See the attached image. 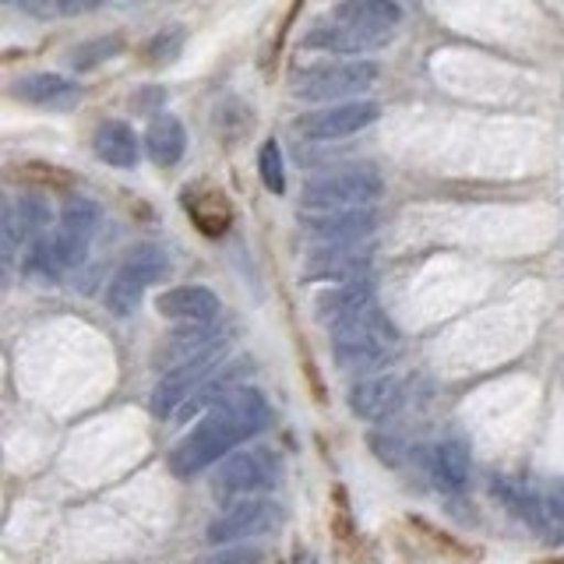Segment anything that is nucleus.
<instances>
[{
    "label": "nucleus",
    "instance_id": "obj_12",
    "mask_svg": "<svg viewBox=\"0 0 564 564\" xmlns=\"http://www.w3.org/2000/svg\"><path fill=\"white\" fill-rule=\"evenodd\" d=\"M378 307V290L370 279H349V282H335V290H325L314 300V314L328 332L352 322L357 314Z\"/></svg>",
    "mask_w": 564,
    "mask_h": 564
},
{
    "label": "nucleus",
    "instance_id": "obj_18",
    "mask_svg": "<svg viewBox=\"0 0 564 564\" xmlns=\"http://www.w3.org/2000/svg\"><path fill=\"white\" fill-rule=\"evenodd\" d=\"M11 93L22 102L46 106V110H70V106L82 99V88L64 75H53V70H40V75L18 78L11 85Z\"/></svg>",
    "mask_w": 564,
    "mask_h": 564
},
{
    "label": "nucleus",
    "instance_id": "obj_14",
    "mask_svg": "<svg viewBox=\"0 0 564 564\" xmlns=\"http://www.w3.org/2000/svg\"><path fill=\"white\" fill-rule=\"evenodd\" d=\"M307 46L314 50H325V53H335V57H349V53H370V50H381L392 43V32H370V29H360V25H349L343 18H325V22H317L311 32H307Z\"/></svg>",
    "mask_w": 564,
    "mask_h": 564
},
{
    "label": "nucleus",
    "instance_id": "obj_25",
    "mask_svg": "<svg viewBox=\"0 0 564 564\" xmlns=\"http://www.w3.org/2000/svg\"><path fill=\"white\" fill-rule=\"evenodd\" d=\"M8 4L32 18H57L64 11H78L85 0H8Z\"/></svg>",
    "mask_w": 564,
    "mask_h": 564
},
{
    "label": "nucleus",
    "instance_id": "obj_7",
    "mask_svg": "<svg viewBox=\"0 0 564 564\" xmlns=\"http://www.w3.org/2000/svg\"><path fill=\"white\" fill-rule=\"evenodd\" d=\"M170 272V258L163 247L155 243H138L123 254L120 269L113 272L110 286H106V307L117 317H128L138 311L141 293H145L152 282H159Z\"/></svg>",
    "mask_w": 564,
    "mask_h": 564
},
{
    "label": "nucleus",
    "instance_id": "obj_15",
    "mask_svg": "<svg viewBox=\"0 0 564 564\" xmlns=\"http://www.w3.org/2000/svg\"><path fill=\"white\" fill-rule=\"evenodd\" d=\"M155 311L176 325H208L219 317V296L208 286H173L159 293Z\"/></svg>",
    "mask_w": 564,
    "mask_h": 564
},
{
    "label": "nucleus",
    "instance_id": "obj_9",
    "mask_svg": "<svg viewBox=\"0 0 564 564\" xmlns=\"http://www.w3.org/2000/svg\"><path fill=\"white\" fill-rule=\"evenodd\" d=\"M381 117V106L370 99H349V102H332L325 110L304 113L296 120V134L311 141H343L370 128Z\"/></svg>",
    "mask_w": 564,
    "mask_h": 564
},
{
    "label": "nucleus",
    "instance_id": "obj_23",
    "mask_svg": "<svg viewBox=\"0 0 564 564\" xmlns=\"http://www.w3.org/2000/svg\"><path fill=\"white\" fill-rule=\"evenodd\" d=\"M258 173H261L264 187H269L272 194L286 191V166H282V149H279L275 138H269L261 145V152H258Z\"/></svg>",
    "mask_w": 564,
    "mask_h": 564
},
{
    "label": "nucleus",
    "instance_id": "obj_17",
    "mask_svg": "<svg viewBox=\"0 0 564 564\" xmlns=\"http://www.w3.org/2000/svg\"><path fill=\"white\" fill-rule=\"evenodd\" d=\"M402 402L399 375H367L349 388V410L360 420H381Z\"/></svg>",
    "mask_w": 564,
    "mask_h": 564
},
{
    "label": "nucleus",
    "instance_id": "obj_3",
    "mask_svg": "<svg viewBox=\"0 0 564 564\" xmlns=\"http://www.w3.org/2000/svg\"><path fill=\"white\" fill-rule=\"evenodd\" d=\"M378 82L375 61H325L293 70L290 93L304 102H349Z\"/></svg>",
    "mask_w": 564,
    "mask_h": 564
},
{
    "label": "nucleus",
    "instance_id": "obj_27",
    "mask_svg": "<svg viewBox=\"0 0 564 564\" xmlns=\"http://www.w3.org/2000/svg\"><path fill=\"white\" fill-rule=\"evenodd\" d=\"M208 564H261V551H223Z\"/></svg>",
    "mask_w": 564,
    "mask_h": 564
},
{
    "label": "nucleus",
    "instance_id": "obj_16",
    "mask_svg": "<svg viewBox=\"0 0 564 564\" xmlns=\"http://www.w3.org/2000/svg\"><path fill=\"white\" fill-rule=\"evenodd\" d=\"M427 473L441 494H463L473 473L469 445L463 437H441L427 455Z\"/></svg>",
    "mask_w": 564,
    "mask_h": 564
},
{
    "label": "nucleus",
    "instance_id": "obj_21",
    "mask_svg": "<svg viewBox=\"0 0 564 564\" xmlns=\"http://www.w3.org/2000/svg\"><path fill=\"white\" fill-rule=\"evenodd\" d=\"M93 149H96V155L102 159L106 166H117V170L138 166V152H141L134 131L123 120H106V123H99L96 134H93Z\"/></svg>",
    "mask_w": 564,
    "mask_h": 564
},
{
    "label": "nucleus",
    "instance_id": "obj_19",
    "mask_svg": "<svg viewBox=\"0 0 564 564\" xmlns=\"http://www.w3.org/2000/svg\"><path fill=\"white\" fill-rule=\"evenodd\" d=\"M226 346V332L219 322H208V325H184L181 332H173L166 346L159 349V364H187L194 357H202V352H212V349H223Z\"/></svg>",
    "mask_w": 564,
    "mask_h": 564
},
{
    "label": "nucleus",
    "instance_id": "obj_8",
    "mask_svg": "<svg viewBox=\"0 0 564 564\" xmlns=\"http://www.w3.org/2000/svg\"><path fill=\"white\" fill-rule=\"evenodd\" d=\"M282 522V508L272 498H240L237 505L223 508L208 525V543L216 546H234L243 540H261L275 533V525Z\"/></svg>",
    "mask_w": 564,
    "mask_h": 564
},
{
    "label": "nucleus",
    "instance_id": "obj_10",
    "mask_svg": "<svg viewBox=\"0 0 564 564\" xmlns=\"http://www.w3.org/2000/svg\"><path fill=\"white\" fill-rule=\"evenodd\" d=\"M226 349V346H223ZM223 349H212V352H202V357H194L181 367H173L170 375L155 384V392H152V413L159 420H170V413L176 410H184V402L198 392V388L208 381L212 370L219 367L223 360Z\"/></svg>",
    "mask_w": 564,
    "mask_h": 564
},
{
    "label": "nucleus",
    "instance_id": "obj_22",
    "mask_svg": "<svg viewBox=\"0 0 564 564\" xmlns=\"http://www.w3.org/2000/svg\"><path fill=\"white\" fill-rule=\"evenodd\" d=\"M335 18L370 32H395V25L402 22V8L399 0H343L335 8Z\"/></svg>",
    "mask_w": 564,
    "mask_h": 564
},
{
    "label": "nucleus",
    "instance_id": "obj_11",
    "mask_svg": "<svg viewBox=\"0 0 564 564\" xmlns=\"http://www.w3.org/2000/svg\"><path fill=\"white\" fill-rule=\"evenodd\" d=\"M300 226H304L307 237L322 243H357L375 234L378 216L375 208H328V212L300 208Z\"/></svg>",
    "mask_w": 564,
    "mask_h": 564
},
{
    "label": "nucleus",
    "instance_id": "obj_4",
    "mask_svg": "<svg viewBox=\"0 0 564 564\" xmlns=\"http://www.w3.org/2000/svg\"><path fill=\"white\" fill-rule=\"evenodd\" d=\"M395 343H399V332L384 317L381 307H370L352 317V322L332 328V357H335V364L349 367V370L378 367L388 352H392Z\"/></svg>",
    "mask_w": 564,
    "mask_h": 564
},
{
    "label": "nucleus",
    "instance_id": "obj_26",
    "mask_svg": "<svg viewBox=\"0 0 564 564\" xmlns=\"http://www.w3.org/2000/svg\"><path fill=\"white\" fill-rule=\"evenodd\" d=\"M181 46H184V29L159 32V35H155V43L149 46V57H152L155 64H166L170 57H176V53H181Z\"/></svg>",
    "mask_w": 564,
    "mask_h": 564
},
{
    "label": "nucleus",
    "instance_id": "obj_5",
    "mask_svg": "<svg viewBox=\"0 0 564 564\" xmlns=\"http://www.w3.org/2000/svg\"><path fill=\"white\" fill-rule=\"evenodd\" d=\"M282 476V458L275 448L269 445H254V448H243L234 452L229 458L212 469V494L219 501H234V498H261L269 494Z\"/></svg>",
    "mask_w": 564,
    "mask_h": 564
},
{
    "label": "nucleus",
    "instance_id": "obj_2",
    "mask_svg": "<svg viewBox=\"0 0 564 564\" xmlns=\"http://www.w3.org/2000/svg\"><path fill=\"white\" fill-rule=\"evenodd\" d=\"M99 226V205L88 198H70L61 208V223L50 237H40L32 243L29 269L43 272L50 279L64 275L67 269H78L88 254V243Z\"/></svg>",
    "mask_w": 564,
    "mask_h": 564
},
{
    "label": "nucleus",
    "instance_id": "obj_24",
    "mask_svg": "<svg viewBox=\"0 0 564 564\" xmlns=\"http://www.w3.org/2000/svg\"><path fill=\"white\" fill-rule=\"evenodd\" d=\"M120 40H113V35H96V40L82 43L78 50H70V64H75L78 70H93L99 67L102 61H110L113 53H120Z\"/></svg>",
    "mask_w": 564,
    "mask_h": 564
},
{
    "label": "nucleus",
    "instance_id": "obj_20",
    "mask_svg": "<svg viewBox=\"0 0 564 564\" xmlns=\"http://www.w3.org/2000/svg\"><path fill=\"white\" fill-rule=\"evenodd\" d=\"M184 149H187V131L181 117L173 113H159L152 123H149V134H145V152L155 166H176L184 159Z\"/></svg>",
    "mask_w": 564,
    "mask_h": 564
},
{
    "label": "nucleus",
    "instance_id": "obj_1",
    "mask_svg": "<svg viewBox=\"0 0 564 564\" xmlns=\"http://www.w3.org/2000/svg\"><path fill=\"white\" fill-rule=\"evenodd\" d=\"M264 427H269V402L254 384H237L212 405L208 416L198 420V427L176 441V448L170 452V469L187 480V476L223 463L237 445Z\"/></svg>",
    "mask_w": 564,
    "mask_h": 564
},
{
    "label": "nucleus",
    "instance_id": "obj_6",
    "mask_svg": "<svg viewBox=\"0 0 564 564\" xmlns=\"http://www.w3.org/2000/svg\"><path fill=\"white\" fill-rule=\"evenodd\" d=\"M384 191V181L375 166H343L335 173L314 176L300 191V208L328 212V208H370Z\"/></svg>",
    "mask_w": 564,
    "mask_h": 564
},
{
    "label": "nucleus",
    "instance_id": "obj_13",
    "mask_svg": "<svg viewBox=\"0 0 564 564\" xmlns=\"http://www.w3.org/2000/svg\"><path fill=\"white\" fill-rule=\"evenodd\" d=\"M370 269V243H322L304 264V279H328V282H349L364 279Z\"/></svg>",
    "mask_w": 564,
    "mask_h": 564
}]
</instances>
